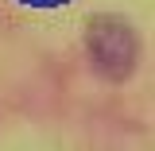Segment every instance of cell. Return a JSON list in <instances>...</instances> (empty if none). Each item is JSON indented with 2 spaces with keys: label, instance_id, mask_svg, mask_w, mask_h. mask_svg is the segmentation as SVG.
<instances>
[{
  "label": "cell",
  "instance_id": "1",
  "mask_svg": "<svg viewBox=\"0 0 155 151\" xmlns=\"http://www.w3.org/2000/svg\"><path fill=\"white\" fill-rule=\"evenodd\" d=\"M85 54L97 77L105 81H128L140 66V35L124 16H93L85 27Z\"/></svg>",
  "mask_w": 155,
  "mask_h": 151
}]
</instances>
